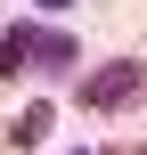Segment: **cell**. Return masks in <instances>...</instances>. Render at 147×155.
I'll return each mask as SVG.
<instances>
[{"label": "cell", "mask_w": 147, "mask_h": 155, "mask_svg": "<svg viewBox=\"0 0 147 155\" xmlns=\"http://www.w3.org/2000/svg\"><path fill=\"white\" fill-rule=\"evenodd\" d=\"M115 155H147V147H115Z\"/></svg>", "instance_id": "277c9868"}, {"label": "cell", "mask_w": 147, "mask_h": 155, "mask_svg": "<svg viewBox=\"0 0 147 155\" xmlns=\"http://www.w3.org/2000/svg\"><path fill=\"white\" fill-rule=\"evenodd\" d=\"M139 90H147V65L139 57H115V65L82 74V106H98V114H106V106H131Z\"/></svg>", "instance_id": "7a4b0ae2"}, {"label": "cell", "mask_w": 147, "mask_h": 155, "mask_svg": "<svg viewBox=\"0 0 147 155\" xmlns=\"http://www.w3.org/2000/svg\"><path fill=\"white\" fill-rule=\"evenodd\" d=\"M65 65H82L74 33H57V25H8L0 33V74H65Z\"/></svg>", "instance_id": "6da1fadb"}, {"label": "cell", "mask_w": 147, "mask_h": 155, "mask_svg": "<svg viewBox=\"0 0 147 155\" xmlns=\"http://www.w3.org/2000/svg\"><path fill=\"white\" fill-rule=\"evenodd\" d=\"M41 8H65V0H41Z\"/></svg>", "instance_id": "5b68a950"}, {"label": "cell", "mask_w": 147, "mask_h": 155, "mask_svg": "<svg viewBox=\"0 0 147 155\" xmlns=\"http://www.w3.org/2000/svg\"><path fill=\"white\" fill-rule=\"evenodd\" d=\"M41 139H49V106H25L16 114V147H41Z\"/></svg>", "instance_id": "3957f363"}]
</instances>
